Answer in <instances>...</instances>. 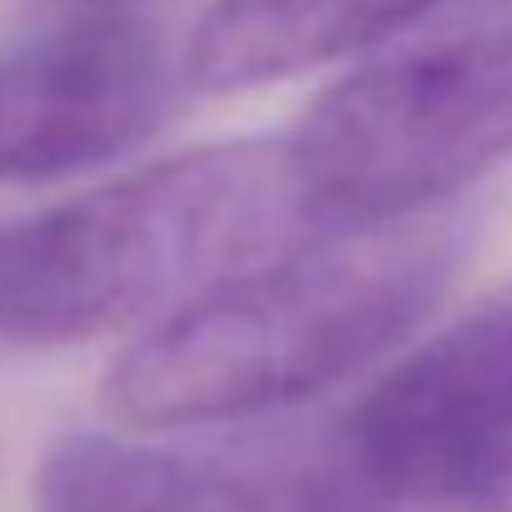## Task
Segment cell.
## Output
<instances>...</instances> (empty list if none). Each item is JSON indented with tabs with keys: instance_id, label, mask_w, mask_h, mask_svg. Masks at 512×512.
I'll use <instances>...</instances> for the list:
<instances>
[{
	"instance_id": "cell-7",
	"label": "cell",
	"mask_w": 512,
	"mask_h": 512,
	"mask_svg": "<svg viewBox=\"0 0 512 512\" xmlns=\"http://www.w3.org/2000/svg\"><path fill=\"white\" fill-rule=\"evenodd\" d=\"M35 512H229L194 458L120 438H65L45 453Z\"/></svg>"
},
{
	"instance_id": "cell-3",
	"label": "cell",
	"mask_w": 512,
	"mask_h": 512,
	"mask_svg": "<svg viewBox=\"0 0 512 512\" xmlns=\"http://www.w3.org/2000/svg\"><path fill=\"white\" fill-rule=\"evenodd\" d=\"M289 155L319 224L443 209L512 160V0H448L324 90Z\"/></svg>"
},
{
	"instance_id": "cell-2",
	"label": "cell",
	"mask_w": 512,
	"mask_h": 512,
	"mask_svg": "<svg viewBox=\"0 0 512 512\" xmlns=\"http://www.w3.org/2000/svg\"><path fill=\"white\" fill-rule=\"evenodd\" d=\"M319 224L289 140H229L0 224V339L85 343L179 314Z\"/></svg>"
},
{
	"instance_id": "cell-4",
	"label": "cell",
	"mask_w": 512,
	"mask_h": 512,
	"mask_svg": "<svg viewBox=\"0 0 512 512\" xmlns=\"http://www.w3.org/2000/svg\"><path fill=\"white\" fill-rule=\"evenodd\" d=\"M329 438L398 508L512 512V289L418 343Z\"/></svg>"
},
{
	"instance_id": "cell-6",
	"label": "cell",
	"mask_w": 512,
	"mask_h": 512,
	"mask_svg": "<svg viewBox=\"0 0 512 512\" xmlns=\"http://www.w3.org/2000/svg\"><path fill=\"white\" fill-rule=\"evenodd\" d=\"M448 0H209L184 75L199 90H254L309 75L329 60L378 50Z\"/></svg>"
},
{
	"instance_id": "cell-5",
	"label": "cell",
	"mask_w": 512,
	"mask_h": 512,
	"mask_svg": "<svg viewBox=\"0 0 512 512\" xmlns=\"http://www.w3.org/2000/svg\"><path fill=\"white\" fill-rule=\"evenodd\" d=\"M165 40L140 20H70L0 45V184H50L145 145L170 115Z\"/></svg>"
},
{
	"instance_id": "cell-1",
	"label": "cell",
	"mask_w": 512,
	"mask_h": 512,
	"mask_svg": "<svg viewBox=\"0 0 512 512\" xmlns=\"http://www.w3.org/2000/svg\"><path fill=\"white\" fill-rule=\"evenodd\" d=\"M463 244V224L433 209L279 249L130 343L105 378V408L170 433L309 403L433 314Z\"/></svg>"
}]
</instances>
